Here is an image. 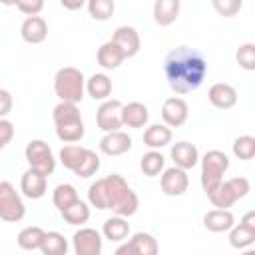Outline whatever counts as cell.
<instances>
[{
  "label": "cell",
  "mask_w": 255,
  "mask_h": 255,
  "mask_svg": "<svg viewBox=\"0 0 255 255\" xmlns=\"http://www.w3.org/2000/svg\"><path fill=\"white\" fill-rule=\"evenodd\" d=\"M62 6L68 8V10H78V8L84 6V2H82V0H80V2H64V0H62Z\"/></svg>",
  "instance_id": "cell-44"
},
{
  "label": "cell",
  "mask_w": 255,
  "mask_h": 255,
  "mask_svg": "<svg viewBox=\"0 0 255 255\" xmlns=\"http://www.w3.org/2000/svg\"><path fill=\"white\" fill-rule=\"evenodd\" d=\"M179 16V0H155L153 4V20L159 26H169Z\"/></svg>",
  "instance_id": "cell-24"
},
{
  "label": "cell",
  "mask_w": 255,
  "mask_h": 255,
  "mask_svg": "<svg viewBox=\"0 0 255 255\" xmlns=\"http://www.w3.org/2000/svg\"><path fill=\"white\" fill-rule=\"evenodd\" d=\"M235 225V217L229 209H211L203 215V227L211 233H225Z\"/></svg>",
  "instance_id": "cell-20"
},
{
  "label": "cell",
  "mask_w": 255,
  "mask_h": 255,
  "mask_svg": "<svg viewBox=\"0 0 255 255\" xmlns=\"http://www.w3.org/2000/svg\"><path fill=\"white\" fill-rule=\"evenodd\" d=\"M42 255H66L68 253V239L58 231H46L40 243Z\"/></svg>",
  "instance_id": "cell-27"
},
{
  "label": "cell",
  "mask_w": 255,
  "mask_h": 255,
  "mask_svg": "<svg viewBox=\"0 0 255 255\" xmlns=\"http://www.w3.org/2000/svg\"><path fill=\"white\" fill-rule=\"evenodd\" d=\"M241 0H213V8L223 18H233L241 10Z\"/></svg>",
  "instance_id": "cell-38"
},
{
  "label": "cell",
  "mask_w": 255,
  "mask_h": 255,
  "mask_svg": "<svg viewBox=\"0 0 255 255\" xmlns=\"http://www.w3.org/2000/svg\"><path fill=\"white\" fill-rule=\"evenodd\" d=\"M86 151H88V147H84V145L68 143V145H64V147L60 149V161H62V165H64L66 169L76 171V169L80 167L82 159L86 157Z\"/></svg>",
  "instance_id": "cell-30"
},
{
  "label": "cell",
  "mask_w": 255,
  "mask_h": 255,
  "mask_svg": "<svg viewBox=\"0 0 255 255\" xmlns=\"http://www.w3.org/2000/svg\"><path fill=\"white\" fill-rule=\"evenodd\" d=\"M114 255H133V253H131V249H129L128 241H124V243H120V247L114 251Z\"/></svg>",
  "instance_id": "cell-43"
},
{
  "label": "cell",
  "mask_w": 255,
  "mask_h": 255,
  "mask_svg": "<svg viewBox=\"0 0 255 255\" xmlns=\"http://www.w3.org/2000/svg\"><path fill=\"white\" fill-rule=\"evenodd\" d=\"M163 74L167 86L183 96L195 92L207 76V58L201 50L189 46H177L167 52L163 60Z\"/></svg>",
  "instance_id": "cell-1"
},
{
  "label": "cell",
  "mask_w": 255,
  "mask_h": 255,
  "mask_svg": "<svg viewBox=\"0 0 255 255\" xmlns=\"http://www.w3.org/2000/svg\"><path fill=\"white\" fill-rule=\"evenodd\" d=\"M88 203L96 209H110L120 217H131L139 207V197L128 185L124 175L112 173L90 183Z\"/></svg>",
  "instance_id": "cell-2"
},
{
  "label": "cell",
  "mask_w": 255,
  "mask_h": 255,
  "mask_svg": "<svg viewBox=\"0 0 255 255\" xmlns=\"http://www.w3.org/2000/svg\"><path fill=\"white\" fill-rule=\"evenodd\" d=\"M235 60H237L239 68H243L245 72H253L255 70V44L253 42L241 44L235 52Z\"/></svg>",
  "instance_id": "cell-36"
},
{
  "label": "cell",
  "mask_w": 255,
  "mask_h": 255,
  "mask_svg": "<svg viewBox=\"0 0 255 255\" xmlns=\"http://www.w3.org/2000/svg\"><path fill=\"white\" fill-rule=\"evenodd\" d=\"M239 225H243V227H247V229H255V211H247V213L241 217Z\"/></svg>",
  "instance_id": "cell-42"
},
{
  "label": "cell",
  "mask_w": 255,
  "mask_h": 255,
  "mask_svg": "<svg viewBox=\"0 0 255 255\" xmlns=\"http://www.w3.org/2000/svg\"><path fill=\"white\" fill-rule=\"evenodd\" d=\"M52 120L56 128H68V126H76V124H84L82 114L78 104H68V102H58L52 110Z\"/></svg>",
  "instance_id": "cell-19"
},
{
  "label": "cell",
  "mask_w": 255,
  "mask_h": 255,
  "mask_svg": "<svg viewBox=\"0 0 255 255\" xmlns=\"http://www.w3.org/2000/svg\"><path fill=\"white\" fill-rule=\"evenodd\" d=\"M207 100L213 108L217 110H229L237 104V90L231 86V84H225V82H217L209 88L207 92Z\"/></svg>",
  "instance_id": "cell-15"
},
{
  "label": "cell",
  "mask_w": 255,
  "mask_h": 255,
  "mask_svg": "<svg viewBox=\"0 0 255 255\" xmlns=\"http://www.w3.org/2000/svg\"><path fill=\"white\" fill-rule=\"evenodd\" d=\"M12 106H14L12 94H10L8 90H2V88H0V120H4V118L12 112Z\"/></svg>",
  "instance_id": "cell-41"
},
{
  "label": "cell",
  "mask_w": 255,
  "mask_h": 255,
  "mask_svg": "<svg viewBox=\"0 0 255 255\" xmlns=\"http://www.w3.org/2000/svg\"><path fill=\"white\" fill-rule=\"evenodd\" d=\"M159 185H161V191L165 195H171V197H177V195H183L189 187V177H187V171L171 165L167 169L161 171V179H159Z\"/></svg>",
  "instance_id": "cell-11"
},
{
  "label": "cell",
  "mask_w": 255,
  "mask_h": 255,
  "mask_svg": "<svg viewBox=\"0 0 255 255\" xmlns=\"http://www.w3.org/2000/svg\"><path fill=\"white\" fill-rule=\"evenodd\" d=\"M20 36L26 44H42L48 38V24L42 16H28L20 26Z\"/></svg>",
  "instance_id": "cell-16"
},
{
  "label": "cell",
  "mask_w": 255,
  "mask_h": 255,
  "mask_svg": "<svg viewBox=\"0 0 255 255\" xmlns=\"http://www.w3.org/2000/svg\"><path fill=\"white\" fill-rule=\"evenodd\" d=\"M14 137V124L10 120H0V151L6 147V143H10Z\"/></svg>",
  "instance_id": "cell-40"
},
{
  "label": "cell",
  "mask_w": 255,
  "mask_h": 255,
  "mask_svg": "<svg viewBox=\"0 0 255 255\" xmlns=\"http://www.w3.org/2000/svg\"><path fill=\"white\" fill-rule=\"evenodd\" d=\"M112 42L124 52L126 58H133L139 48H141V40H139V34L133 26H118L112 34Z\"/></svg>",
  "instance_id": "cell-12"
},
{
  "label": "cell",
  "mask_w": 255,
  "mask_h": 255,
  "mask_svg": "<svg viewBox=\"0 0 255 255\" xmlns=\"http://www.w3.org/2000/svg\"><path fill=\"white\" fill-rule=\"evenodd\" d=\"M139 169H141V173L147 175V177L159 175V173L165 169V157H163V153H159L157 149H149L147 153L141 155V159H139Z\"/></svg>",
  "instance_id": "cell-29"
},
{
  "label": "cell",
  "mask_w": 255,
  "mask_h": 255,
  "mask_svg": "<svg viewBox=\"0 0 255 255\" xmlns=\"http://www.w3.org/2000/svg\"><path fill=\"white\" fill-rule=\"evenodd\" d=\"M44 229L42 227H38V225H28V227H24L20 233H18V237H16V243H18V247L20 249H24V251H36V249H40V243H42V239H44Z\"/></svg>",
  "instance_id": "cell-28"
},
{
  "label": "cell",
  "mask_w": 255,
  "mask_h": 255,
  "mask_svg": "<svg viewBox=\"0 0 255 255\" xmlns=\"http://www.w3.org/2000/svg\"><path fill=\"white\" fill-rule=\"evenodd\" d=\"M187 116H189V106L183 98L179 96H173V98H167L161 106V120L167 128H179L187 122Z\"/></svg>",
  "instance_id": "cell-10"
},
{
  "label": "cell",
  "mask_w": 255,
  "mask_h": 255,
  "mask_svg": "<svg viewBox=\"0 0 255 255\" xmlns=\"http://www.w3.org/2000/svg\"><path fill=\"white\" fill-rule=\"evenodd\" d=\"M60 215H62V219H64L66 223H70V225H84V223H88V219H90V205H88L86 201L78 199V201H74L70 207H66L64 211H60Z\"/></svg>",
  "instance_id": "cell-32"
},
{
  "label": "cell",
  "mask_w": 255,
  "mask_h": 255,
  "mask_svg": "<svg viewBox=\"0 0 255 255\" xmlns=\"http://www.w3.org/2000/svg\"><path fill=\"white\" fill-rule=\"evenodd\" d=\"M16 8L22 14H26V18L28 16H38L44 8V2L42 0H20V2H16Z\"/></svg>",
  "instance_id": "cell-39"
},
{
  "label": "cell",
  "mask_w": 255,
  "mask_h": 255,
  "mask_svg": "<svg viewBox=\"0 0 255 255\" xmlns=\"http://www.w3.org/2000/svg\"><path fill=\"white\" fill-rule=\"evenodd\" d=\"M48 189V177L32 167H28L20 177V191L30 199H40L46 195Z\"/></svg>",
  "instance_id": "cell-14"
},
{
  "label": "cell",
  "mask_w": 255,
  "mask_h": 255,
  "mask_svg": "<svg viewBox=\"0 0 255 255\" xmlns=\"http://www.w3.org/2000/svg\"><path fill=\"white\" fill-rule=\"evenodd\" d=\"M149 110L141 102H129L122 106V126H128L131 129H139L147 124Z\"/></svg>",
  "instance_id": "cell-18"
},
{
  "label": "cell",
  "mask_w": 255,
  "mask_h": 255,
  "mask_svg": "<svg viewBox=\"0 0 255 255\" xmlns=\"http://www.w3.org/2000/svg\"><path fill=\"white\" fill-rule=\"evenodd\" d=\"M54 92L60 102L80 104L86 94V78L74 66H64L54 76Z\"/></svg>",
  "instance_id": "cell-3"
},
{
  "label": "cell",
  "mask_w": 255,
  "mask_h": 255,
  "mask_svg": "<svg viewBox=\"0 0 255 255\" xmlns=\"http://www.w3.org/2000/svg\"><path fill=\"white\" fill-rule=\"evenodd\" d=\"M241 255H255V249H245Z\"/></svg>",
  "instance_id": "cell-45"
},
{
  "label": "cell",
  "mask_w": 255,
  "mask_h": 255,
  "mask_svg": "<svg viewBox=\"0 0 255 255\" xmlns=\"http://www.w3.org/2000/svg\"><path fill=\"white\" fill-rule=\"evenodd\" d=\"M233 155L237 159L249 161L255 157V137L253 135H239L233 141Z\"/></svg>",
  "instance_id": "cell-35"
},
{
  "label": "cell",
  "mask_w": 255,
  "mask_h": 255,
  "mask_svg": "<svg viewBox=\"0 0 255 255\" xmlns=\"http://www.w3.org/2000/svg\"><path fill=\"white\" fill-rule=\"evenodd\" d=\"M24 155H26V161H28V165L32 169L44 173L46 177L54 173V169H56V157L52 153V147L44 139H30L26 143Z\"/></svg>",
  "instance_id": "cell-7"
},
{
  "label": "cell",
  "mask_w": 255,
  "mask_h": 255,
  "mask_svg": "<svg viewBox=\"0 0 255 255\" xmlns=\"http://www.w3.org/2000/svg\"><path fill=\"white\" fill-rule=\"evenodd\" d=\"M255 243V229H247L243 225H233L229 229V245L235 249H251Z\"/></svg>",
  "instance_id": "cell-33"
},
{
  "label": "cell",
  "mask_w": 255,
  "mask_h": 255,
  "mask_svg": "<svg viewBox=\"0 0 255 255\" xmlns=\"http://www.w3.org/2000/svg\"><path fill=\"white\" fill-rule=\"evenodd\" d=\"M26 215V205L22 195L10 181H0V219L8 223H18Z\"/></svg>",
  "instance_id": "cell-6"
},
{
  "label": "cell",
  "mask_w": 255,
  "mask_h": 255,
  "mask_svg": "<svg viewBox=\"0 0 255 255\" xmlns=\"http://www.w3.org/2000/svg\"><path fill=\"white\" fill-rule=\"evenodd\" d=\"M249 191H251L249 179L243 177V175H237V177H231V179H223L207 195V199L211 201V205L215 209H229L233 203H237L239 199H243Z\"/></svg>",
  "instance_id": "cell-5"
},
{
  "label": "cell",
  "mask_w": 255,
  "mask_h": 255,
  "mask_svg": "<svg viewBox=\"0 0 255 255\" xmlns=\"http://www.w3.org/2000/svg\"><path fill=\"white\" fill-rule=\"evenodd\" d=\"M199 163H201V175H199L201 187L205 195H209L223 181V175L229 169V157L221 149H209L199 157Z\"/></svg>",
  "instance_id": "cell-4"
},
{
  "label": "cell",
  "mask_w": 255,
  "mask_h": 255,
  "mask_svg": "<svg viewBox=\"0 0 255 255\" xmlns=\"http://www.w3.org/2000/svg\"><path fill=\"white\" fill-rule=\"evenodd\" d=\"M102 235L108 239V241H114V243H124L129 235V223L126 217H120V215H112L104 221V227H102Z\"/></svg>",
  "instance_id": "cell-21"
},
{
  "label": "cell",
  "mask_w": 255,
  "mask_h": 255,
  "mask_svg": "<svg viewBox=\"0 0 255 255\" xmlns=\"http://www.w3.org/2000/svg\"><path fill=\"white\" fill-rule=\"evenodd\" d=\"M171 137L173 133L165 124H151L143 131V143L149 149H157V151L159 147H165L167 143H171Z\"/></svg>",
  "instance_id": "cell-23"
},
{
  "label": "cell",
  "mask_w": 255,
  "mask_h": 255,
  "mask_svg": "<svg viewBox=\"0 0 255 255\" xmlns=\"http://www.w3.org/2000/svg\"><path fill=\"white\" fill-rule=\"evenodd\" d=\"M96 60H98V64H100L104 70H116V68L122 66V62L126 60V56H124V52H122L112 40H108V42H104V44L98 48Z\"/></svg>",
  "instance_id": "cell-22"
},
{
  "label": "cell",
  "mask_w": 255,
  "mask_h": 255,
  "mask_svg": "<svg viewBox=\"0 0 255 255\" xmlns=\"http://www.w3.org/2000/svg\"><path fill=\"white\" fill-rule=\"evenodd\" d=\"M112 80L108 74H92L88 80H86V92L90 98L94 100H102L106 102L112 94Z\"/></svg>",
  "instance_id": "cell-25"
},
{
  "label": "cell",
  "mask_w": 255,
  "mask_h": 255,
  "mask_svg": "<svg viewBox=\"0 0 255 255\" xmlns=\"http://www.w3.org/2000/svg\"><path fill=\"white\" fill-rule=\"evenodd\" d=\"M86 8H88V12H90V16L94 20L106 22V20H110L114 16L116 4H114V0H90L86 4Z\"/></svg>",
  "instance_id": "cell-34"
},
{
  "label": "cell",
  "mask_w": 255,
  "mask_h": 255,
  "mask_svg": "<svg viewBox=\"0 0 255 255\" xmlns=\"http://www.w3.org/2000/svg\"><path fill=\"white\" fill-rule=\"evenodd\" d=\"M128 245L133 255H159V245L157 239L151 233H133L131 239H128Z\"/></svg>",
  "instance_id": "cell-26"
},
{
  "label": "cell",
  "mask_w": 255,
  "mask_h": 255,
  "mask_svg": "<svg viewBox=\"0 0 255 255\" xmlns=\"http://www.w3.org/2000/svg\"><path fill=\"white\" fill-rule=\"evenodd\" d=\"M72 245L76 255H102L104 239L102 233L94 227H80L72 235Z\"/></svg>",
  "instance_id": "cell-8"
},
{
  "label": "cell",
  "mask_w": 255,
  "mask_h": 255,
  "mask_svg": "<svg viewBox=\"0 0 255 255\" xmlns=\"http://www.w3.org/2000/svg\"><path fill=\"white\" fill-rule=\"evenodd\" d=\"M169 155L173 159V165L183 169V171L193 169L199 163V149L191 141H177V143H173Z\"/></svg>",
  "instance_id": "cell-13"
},
{
  "label": "cell",
  "mask_w": 255,
  "mask_h": 255,
  "mask_svg": "<svg viewBox=\"0 0 255 255\" xmlns=\"http://www.w3.org/2000/svg\"><path fill=\"white\" fill-rule=\"evenodd\" d=\"M98 169H100V155H98L96 151L88 149V151H86V157L82 159L80 167H78L74 173H76L78 177H92V175L98 173Z\"/></svg>",
  "instance_id": "cell-37"
},
{
  "label": "cell",
  "mask_w": 255,
  "mask_h": 255,
  "mask_svg": "<svg viewBox=\"0 0 255 255\" xmlns=\"http://www.w3.org/2000/svg\"><path fill=\"white\" fill-rule=\"evenodd\" d=\"M78 199H80L78 197V191H76V187L72 183H60L52 191V203H54V207L58 211H64L66 207H70Z\"/></svg>",
  "instance_id": "cell-31"
},
{
  "label": "cell",
  "mask_w": 255,
  "mask_h": 255,
  "mask_svg": "<svg viewBox=\"0 0 255 255\" xmlns=\"http://www.w3.org/2000/svg\"><path fill=\"white\" fill-rule=\"evenodd\" d=\"M122 102L120 100H106L100 104L96 112V124L102 131H120L122 128Z\"/></svg>",
  "instance_id": "cell-9"
},
{
  "label": "cell",
  "mask_w": 255,
  "mask_h": 255,
  "mask_svg": "<svg viewBox=\"0 0 255 255\" xmlns=\"http://www.w3.org/2000/svg\"><path fill=\"white\" fill-rule=\"evenodd\" d=\"M131 149V137L126 131H110L100 139V151L106 155H122Z\"/></svg>",
  "instance_id": "cell-17"
}]
</instances>
